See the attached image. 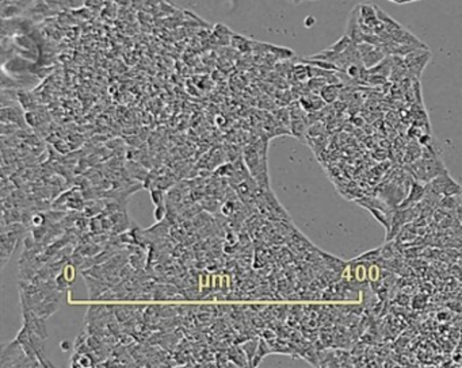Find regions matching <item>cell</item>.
Listing matches in <instances>:
<instances>
[{
	"mask_svg": "<svg viewBox=\"0 0 462 368\" xmlns=\"http://www.w3.org/2000/svg\"><path fill=\"white\" fill-rule=\"evenodd\" d=\"M412 1H418V0H402V4H406V3H412Z\"/></svg>",
	"mask_w": 462,
	"mask_h": 368,
	"instance_id": "cell-14",
	"label": "cell"
},
{
	"mask_svg": "<svg viewBox=\"0 0 462 368\" xmlns=\"http://www.w3.org/2000/svg\"><path fill=\"white\" fill-rule=\"evenodd\" d=\"M340 84H326L320 91V96L327 104L335 103L340 95Z\"/></svg>",
	"mask_w": 462,
	"mask_h": 368,
	"instance_id": "cell-6",
	"label": "cell"
},
{
	"mask_svg": "<svg viewBox=\"0 0 462 368\" xmlns=\"http://www.w3.org/2000/svg\"><path fill=\"white\" fill-rule=\"evenodd\" d=\"M376 12H377L378 20L382 22V24L385 26V28H386L388 33H393V31H396V30L402 27V24L398 23V22H396L393 18H390L386 12H384L382 9L380 8V7H377V5H376Z\"/></svg>",
	"mask_w": 462,
	"mask_h": 368,
	"instance_id": "cell-7",
	"label": "cell"
},
{
	"mask_svg": "<svg viewBox=\"0 0 462 368\" xmlns=\"http://www.w3.org/2000/svg\"><path fill=\"white\" fill-rule=\"evenodd\" d=\"M448 169L444 168L442 161H439L438 159H423L420 161H416L412 165V175L419 180V182L427 183L431 182L432 179H435L439 175H442L446 172Z\"/></svg>",
	"mask_w": 462,
	"mask_h": 368,
	"instance_id": "cell-1",
	"label": "cell"
},
{
	"mask_svg": "<svg viewBox=\"0 0 462 368\" xmlns=\"http://www.w3.org/2000/svg\"><path fill=\"white\" fill-rule=\"evenodd\" d=\"M372 255H374V257H378L380 256V249H377V251L374 252V251H372ZM370 256V252H368V253H364V255H362V256L360 257V259H368V257ZM370 260H372V259H370Z\"/></svg>",
	"mask_w": 462,
	"mask_h": 368,
	"instance_id": "cell-12",
	"label": "cell"
},
{
	"mask_svg": "<svg viewBox=\"0 0 462 368\" xmlns=\"http://www.w3.org/2000/svg\"><path fill=\"white\" fill-rule=\"evenodd\" d=\"M426 191H427V186H424L423 182H419V180H418V182L412 183L411 190L408 192V198L402 202L400 209H406L411 203H416V202L422 201V199L424 198Z\"/></svg>",
	"mask_w": 462,
	"mask_h": 368,
	"instance_id": "cell-5",
	"label": "cell"
},
{
	"mask_svg": "<svg viewBox=\"0 0 462 368\" xmlns=\"http://www.w3.org/2000/svg\"><path fill=\"white\" fill-rule=\"evenodd\" d=\"M389 1H392V3H396V4H402V0H389Z\"/></svg>",
	"mask_w": 462,
	"mask_h": 368,
	"instance_id": "cell-13",
	"label": "cell"
},
{
	"mask_svg": "<svg viewBox=\"0 0 462 368\" xmlns=\"http://www.w3.org/2000/svg\"><path fill=\"white\" fill-rule=\"evenodd\" d=\"M346 34L351 38V41L354 43H360L364 42V31L360 28V4L355 5L354 8L351 9L350 16L347 20V30Z\"/></svg>",
	"mask_w": 462,
	"mask_h": 368,
	"instance_id": "cell-4",
	"label": "cell"
},
{
	"mask_svg": "<svg viewBox=\"0 0 462 368\" xmlns=\"http://www.w3.org/2000/svg\"><path fill=\"white\" fill-rule=\"evenodd\" d=\"M402 58L408 69V76H412L414 79H420L423 70L431 60V51L428 49H416Z\"/></svg>",
	"mask_w": 462,
	"mask_h": 368,
	"instance_id": "cell-3",
	"label": "cell"
},
{
	"mask_svg": "<svg viewBox=\"0 0 462 368\" xmlns=\"http://www.w3.org/2000/svg\"><path fill=\"white\" fill-rule=\"evenodd\" d=\"M351 43H352L351 38L348 37L347 34H344V35L339 39V41H336L334 45H331L330 49H331L332 51H335V53H343L347 47L350 46Z\"/></svg>",
	"mask_w": 462,
	"mask_h": 368,
	"instance_id": "cell-8",
	"label": "cell"
},
{
	"mask_svg": "<svg viewBox=\"0 0 462 368\" xmlns=\"http://www.w3.org/2000/svg\"><path fill=\"white\" fill-rule=\"evenodd\" d=\"M368 272H369V271H368V268H366L364 264H358V266H356V270H355V278H356L358 282H364V280L366 279V274H368Z\"/></svg>",
	"mask_w": 462,
	"mask_h": 368,
	"instance_id": "cell-9",
	"label": "cell"
},
{
	"mask_svg": "<svg viewBox=\"0 0 462 368\" xmlns=\"http://www.w3.org/2000/svg\"><path fill=\"white\" fill-rule=\"evenodd\" d=\"M316 23V19L313 18V16H306L305 20H304V24H305V27H312L313 24Z\"/></svg>",
	"mask_w": 462,
	"mask_h": 368,
	"instance_id": "cell-11",
	"label": "cell"
},
{
	"mask_svg": "<svg viewBox=\"0 0 462 368\" xmlns=\"http://www.w3.org/2000/svg\"><path fill=\"white\" fill-rule=\"evenodd\" d=\"M428 190L432 195H442V196H461L462 195V186L458 184L453 177L448 175V172H444L427 184Z\"/></svg>",
	"mask_w": 462,
	"mask_h": 368,
	"instance_id": "cell-2",
	"label": "cell"
},
{
	"mask_svg": "<svg viewBox=\"0 0 462 368\" xmlns=\"http://www.w3.org/2000/svg\"><path fill=\"white\" fill-rule=\"evenodd\" d=\"M369 274H370V280L372 282H376L378 279V275H380V268L377 266H372L369 268Z\"/></svg>",
	"mask_w": 462,
	"mask_h": 368,
	"instance_id": "cell-10",
	"label": "cell"
}]
</instances>
